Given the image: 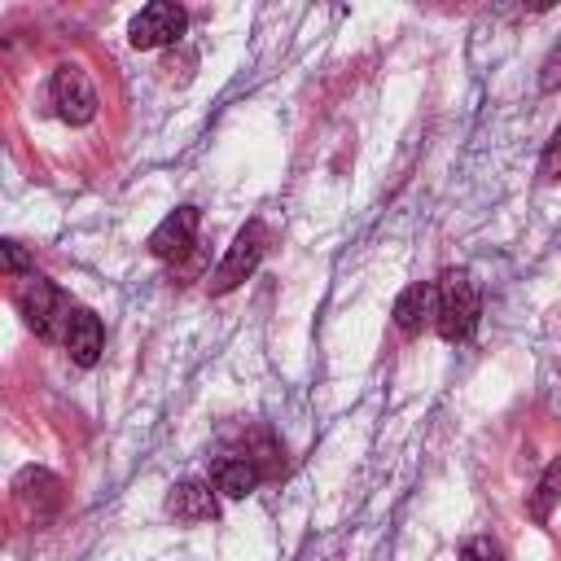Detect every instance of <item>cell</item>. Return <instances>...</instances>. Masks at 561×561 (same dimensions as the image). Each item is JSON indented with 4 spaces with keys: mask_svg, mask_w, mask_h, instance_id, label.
Listing matches in <instances>:
<instances>
[{
    "mask_svg": "<svg viewBox=\"0 0 561 561\" xmlns=\"http://www.w3.org/2000/svg\"><path fill=\"white\" fill-rule=\"evenodd\" d=\"M478 316H482V298H478V285L465 267H447L438 280H434V329L443 342H465L473 329H478Z\"/></svg>",
    "mask_w": 561,
    "mask_h": 561,
    "instance_id": "6da1fadb",
    "label": "cell"
},
{
    "mask_svg": "<svg viewBox=\"0 0 561 561\" xmlns=\"http://www.w3.org/2000/svg\"><path fill=\"white\" fill-rule=\"evenodd\" d=\"M13 307L22 311V320H26V329H35V337H44V342H66V324H70V298L44 276V272H31V276H22L18 285H13Z\"/></svg>",
    "mask_w": 561,
    "mask_h": 561,
    "instance_id": "7a4b0ae2",
    "label": "cell"
},
{
    "mask_svg": "<svg viewBox=\"0 0 561 561\" xmlns=\"http://www.w3.org/2000/svg\"><path fill=\"white\" fill-rule=\"evenodd\" d=\"M267 241H272L267 224H263V219H250V224L232 237L228 254L219 259V267H215V276H210V294H228V289H237L245 276H254V267H259L263 254H267Z\"/></svg>",
    "mask_w": 561,
    "mask_h": 561,
    "instance_id": "3957f363",
    "label": "cell"
},
{
    "mask_svg": "<svg viewBox=\"0 0 561 561\" xmlns=\"http://www.w3.org/2000/svg\"><path fill=\"white\" fill-rule=\"evenodd\" d=\"M48 96H53V105H57V118L70 123V127H83V123H92V114H96V88H92L88 70L75 66V61H61V66L53 70Z\"/></svg>",
    "mask_w": 561,
    "mask_h": 561,
    "instance_id": "277c9868",
    "label": "cell"
},
{
    "mask_svg": "<svg viewBox=\"0 0 561 561\" xmlns=\"http://www.w3.org/2000/svg\"><path fill=\"white\" fill-rule=\"evenodd\" d=\"M184 26H188V13H184L180 4H171V0H153V4H145V9L131 18L127 39H131V48L149 53V48L175 44V39L184 35Z\"/></svg>",
    "mask_w": 561,
    "mask_h": 561,
    "instance_id": "5b68a950",
    "label": "cell"
},
{
    "mask_svg": "<svg viewBox=\"0 0 561 561\" xmlns=\"http://www.w3.org/2000/svg\"><path fill=\"white\" fill-rule=\"evenodd\" d=\"M197 206H175L153 232H149V254L153 259H180V254H188V245H193V237H197Z\"/></svg>",
    "mask_w": 561,
    "mask_h": 561,
    "instance_id": "8992f818",
    "label": "cell"
},
{
    "mask_svg": "<svg viewBox=\"0 0 561 561\" xmlns=\"http://www.w3.org/2000/svg\"><path fill=\"white\" fill-rule=\"evenodd\" d=\"M66 351H70V359H75L79 368H92V364L101 359V351H105V329H101L96 311H88V307H75V311H70Z\"/></svg>",
    "mask_w": 561,
    "mask_h": 561,
    "instance_id": "52a82bcc",
    "label": "cell"
},
{
    "mask_svg": "<svg viewBox=\"0 0 561 561\" xmlns=\"http://www.w3.org/2000/svg\"><path fill=\"white\" fill-rule=\"evenodd\" d=\"M13 500L39 522V517H48L61 504V482L48 469H22L18 482H13Z\"/></svg>",
    "mask_w": 561,
    "mask_h": 561,
    "instance_id": "ba28073f",
    "label": "cell"
},
{
    "mask_svg": "<svg viewBox=\"0 0 561 561\" xmlns=\"http://www.w3.org/2000/svg\"><path fill=\"white\" fill-rule=\"evenodd\" d=\"M167 513H171L175 522H184V526H197V522H210V517L219 513V504H215V491H210L206 482L188 478V482H175V486H171Z\"/></svg>",
    "mask_w": 561,
    "mask_h": 561,
    "instance_id": "9c48e42d",
    "label": "cell"
},
{
    "mask_svg": "<svg viewBox=\"0 0 561 561\" xmlns=\"http://www.w3.org/2000/svg\"><path fill=\"white\" fill-rule=\"evenodd\" d=\"M434 316V285H408L399 298H394V324L412 337V333H421L425 329V320Z\"/></svg>",
    "mask_w": 561,
    "mask_h": 561,
    "instance_id": "30bf717a",
    "label": "cell"
},
{
    "mask_svg": "<svg viewBox=\"0 0 561 561\" xmlns=\"http://www.w3.org/2000/svg\"><path fill=\"white\" fill-rule=\"evenodd\" d=\"M254 486H259V465L254 460L237 456V460H219L215 465V491H224L232 500H245Z\"/></svg>",
    "mask_w": 561,
    "mask_h": 561,
    "instance_id": "8fae6325",
    "label": "cell"
},
{
    "mask_svg": "<svg viewBox=\"0 0 561 561\" xmlns=\"http://www.w3.org/2000/svg\"><path fill=\"white\" fill-rule=\"evenodd\" d=\"M561 500V456L543 469V478H539V486H535V495H530V504H526V513L543 526L548 517H552V504Z\"/></svg>",
    "mask_w": 561,
    "mask_h": 561,
    "instance_id": "7c38bea8",
    "label": "cell"
},
{
    "mask_svg": "<svg viewBox=\"0 0 561 561\" xmlns=\"http://www.w3.org/2000/svg\"><path fill=\"white\" fill-rule=\"evenodd\" d=\"M0 267H4V276H13V280H22V276L35 272L31 254H26L18 241H0Z\"/></svg>",
    "mask_w": 561,
    "mask_h": 561,
    "instance_id": "4fadbf2b",
    "label": "cell"
},
{
    "mask_svg": "<svg viewBox=\"0 0 561 561\" xmlns=\"http://www.w3.org/2000/svg\"><path fill=\"white\" fill-rule=\"evenodd\" d=\"M460 561H504V548H500L495 539L478 535V539H465V548H460Z\"/></svg>",
    "mask_w": 561,
    "mask_h": 561,
    "instance_id": "5bb4252c",
    "label": "cell"
},
{
    "mask_svg": "<svg viewBox=\"0 0 561 561\" xmlns=\"http://www.w3.org/2000/svg\"><path fill=\"white\" fill-rule=\"evenodd\" d=\"M539 180H561V127L552 131V140L543 145V158H539Z\"/></svg>",
    "mask_w": 561,
    "mask_h": 561,
    "instance_id": "9a60e30c",
    "label": "cell"
},
{
    "mask_svg": "<svg viewBox=\"0 0 561 561\" xmlns=\"http://www.w3.org/2000/svg\"><path fill=\"white\" fill-rule=\"evenodd\" d=\"M539 88H543V92H557V88H561V44L548 53V61H543V70H539Z\"/></svg>",
    "mask_w": 561,
    "mask_h": 561,
    "instance_id": "2e32d148",
    "label": "cell"
}]
</instances>
